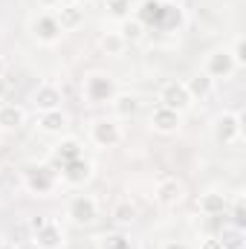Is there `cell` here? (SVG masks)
Here are the masks:
<instances>
[{
  "instance_id": "cell-5",
  "label": "cell",
  "mask_w": 246,
  "mask_h": 249,
  "mask_svg": "<svg viewBox=\"0 0 246 249\" xmlns=\"http://www.w3.org/2000/svg\"><path fill=\"white\" fill-rule=\"evenodd\" d=\"M102 214V206L93 194H75L67 200V217L72 226H93Z\"/></svg>"
},
{
  "instance_id": "cell-14",
  "label": "cell",
  "mask_w": 246,
  "mask_h": 249,
  "mask_svg": "<svg viewBox=\"0 0 246 249\" xmlns=\"http://www.w3.org/2000/svg\"><path fill=\"white\" fill-rule=\"evenodd\" d=\"M29 238L35 241V247L38 249H64L67 247V235H64V229L55 223V220H50V217H47V223H44L41 229H35Z\"/></svg>"
},
{
  "instance_id": "cell-10",
  "label": "cell",
  "mask_w": 246,
  "mask_h": 249,
  "mask_svg": "<svg viewBox=\"0 0 246 249\" xmlns=\"http://www.w3.org/2000/svg\"><path fill=\"white\" fill-rule=\"evenodd\" d=\"M151 130L154 133H159V136H174L180 127H183V113H177V110H171V107H162V105H157L154 110H151Z\"/></svg>"
},
{
  "instance_id": "cell-11",
  "label": "cell",
  "mask_w": 246,
  "mask_h": 249,
  "mask_svg": "<svg viewBox=\"0 0 246 249\" xmlns=\"http://www.w3.org/2000/svg\"><path fill=\"white\" fill-rule=\"evenodd\" d=\"M154 200L162 209H174V206H180L185 200V186L177 177H162L157 183V188H154Z\"/></svg>"
},
{
  "instance_id": "cell-34",
  "label": "cell",
  "mask_w": 246,
  "mask_h": 249,
  "mask_svg": "<svg viewBox=\"0 0 246 249\" xmlns=\"http://www.w3.org/2000/svg\"><path fill=\"white\" fill-rule=\"evenodd\" d=\"M3 96H6V81L0 78V99H3Z\"/></svg>"
},
{
  "instance_id": "cell-20",
  "label": "cell",
  "mask_w": 246,
  "mask_h": 249,
  "mask_svg": "<svg viewBox=\"0 0 246 249\" xmlns=\"http://www.w3.org/2000/svg\"><path fill=\"white\" fill-rule=\"evenodd\" d=\"M23 124H26V110L20 105H12V102L0 105V130L12 133V130H20Z\"/></svg>"
},
{
  "instance_id": "cell-4",
  "label": "cell",
  "mask_w": 246,
  "mask_h": 249,
  "mask_svg": "<svg viewBox=\"0 0 246 249\" xmlns=\"http://www.w3.org/2000/svg\"><path fill=\"white\" fill-rule=\"evenodd\" d=\"M211 136L217 145H238L244 136V116L241 110H220L211 119Z\"/></svg>"
},
{
  "instance_id": "cell-23",
  "label": "cell",
  "mask_w": 246,
  "mask_h": 249,
  "mask_svg": "<svg viewBox=\"0 0 246 249\" xmlns=\"http://www.w3.org/2000/svg\"><path fill=\"white\" fill-rule=\"evenodd\" d=\"M119 35L124 38V44L130 47V44H139L142 38H145V32H148V26L139 20V18H127V20H122L119 23V29H116Z\"/></svg>"
},
{
  "instance_id": "cell-28",
  "label": "cell",
  "mask_w": 246,
  "mask_h": 249,
  "mask_svg": "<svg viewBox=\"0 0 246 249\" xmlns=\"http://www.w3.org/2000/svg\"><path fill=\"white\" fill-rule=\"evenodd\" d=\"M232 214H235V226H244V197H238V200H235Z\"/></svg>"
},
{
  "instance_id": "cell-12",
  "label": "cell",
  "mask_w": 246,
  "mask_h": 249,
  "mask_svg": "<svg viewBox=\"0 0 246 249\" xmlns=\"http://www.w3.org/2000/svg\"><path fill=\"white\" fill-rule=\"evenodd\" d=\"M78 157H84V145H81V139H75V136H61V139L50 148V165H55V168H61V165L78 160Z\"/></svg>"
},
{
  "instance_id": "cell-35",
  "label": "cell",
  "mask_w": 246,
  "mask_h": 249,
  "mask_svg": "<svg viewBox=\"0 0 246 249\" xmlns=\"http://www.w3.org/2000/svg\"><path fill=\"white\" fill-rule=\"evenodd\" d=\"M0 249H15L12 244H0Z\"/></svg>"
},
{
  "instance_id": "cell-8",
  "label": "cell",
  "mask_w": 246,
  "mask_h": 249,
  "mask_svg": "<svg viewBox=\"0 0 246 249\" xmlns=\"http://www.w3.org/2000/svg\"><path fill=\"white\" fill-rule=\"evenodd\" d=\"M159 105H162V107H171V110H177V113H185V110L194 107V102H191L185 84L177 81V78H174V81H165V84L159 87Z\"/></svg>"
},
{
  "instance_id": "cell-33",
  "label": "cell",
  "mask_w": 246,
  "mask_h": 249,
  "mask_svg": "<svg viewBox=\"0 0 246 249\" xmlns=\"http://www.w3.org/2000/svg\"><path fill=\"white\" fill-rule=\"evenodd\" d=\"M6 70H9V64H6V58H3V55H0V78H3V75H6Z\"/></svg>"
},
{
  "instance_id": "cell-17",
  "label": "cell",
  "mask_w": 246,
  "mask_h": 249,
  "mask_svg": "<svg viewBox=\"0 0 246 249\" xmlns=\"http://www.w3.org/2000/svg\"><path fill=\"white\" fill-rule=\"evenodd\" d=\"M110 110H113V119H133L139 110H142V99L136 96V93H116L113 96V102H110Z\"/></svg>"
},
{
  "instance_id": "cell-16",
  "label": "cell",
  "mask_w": 246,
  "mask_h": 249,
  "mask_svg": "<svg viewBox=\"0 0 246 249\" xmlns=\"http://www.w3.org/2000/svg\"><path fill=\"white\" fill-rule=\"evenodd\" d=\"M226 209H229V197L223 191L209 188V191H203L197 197V212L203 217H220V214H226Z\"/></svg>"
},
{
  "instance_id": "cell-3",
  "label": "cell",
  "mask_w": 246,
  "mask_h": 249,
  "mask_svg": "<svg viewBox=\"0 0 246 249\" xmlns=\"http://www.w3.org/2000/svg\"><path fill=\"white\" fill-rule=\"evenodd\" d=\"M29 35H32V41L41 44V47H55L64 38V29L50 9H41V12H35V15L29 18Z\"/></svg>"
},
{
  "instance_id": "cell-25",
  "label": "cell",
  "mask_w": 246,
  "mask_h": 249,
  "mask_svg": "<svg viewBox=\"0 0 246 249\" xmlns=\"http://www.w3.org/2000/svg\"><path fill=\"white\" fill-rule=\"evenodd\" d=\"M96 249H133V241L124 235V232H105L99 241H96Z\"/></svg>"
},
{
  "instance_id": "cell-36",
  "label": "cell",
  "mask_w": 246,
  "mask_h": 249,
  "mask_svg": "<svg viewBox=\"0 0 246 249\" xmlns=\"http://www.w3.org/2000/svg\"><path fill=\"white\" fill-rule=\"evenodd\" d=\"M0 105H3V99H0Z\"/></svg>"
},
{
  "instance_id": "cell-18",
  "label": "cell",
  "mask_w": 246,
  "mask_h": 249,
  "mask_svg": "<svg viewBox=\"0 0 246 249\" xmlns=\"http://www.w3.org/2000/svg\"><path fill=\"white\" fill-rule=\"evenodd\" d=\"M183 84H185V90H188V96H191V102H194V105H197V102H206V99L214 93V78H209L203 70H200V72H194L191 78H185Z\"/></svg>"
},
{
  "instance_id": "cell-9",
  "label": "cell",
  "mask_w": 246,
  "mask_h": 249,
  "mask_svg": "<svg viewBox=\"0 0 246 249\" xmlns=\"http://www.w3.org/2000/svg\"><path fill=\"white\" fill-rule=\"evenodd\" d=\"M203 72L209 75V78H232L235 72H238V67L232 61V55H229V50L226 47H220V50H211L209 55H206V61H203Z\"/></svg>"
},
{
  "instance_id": "cell-26",
  "label": "cell",
  "mask_w": 246,
  "mask_h": 249,
  "mask_svg": "<svg viewBox=\"0 0 246 249\" xmlns=\"http://www.w3.org/2000/svg\"><path fill=\"white\" fill-rule=\"evenodd\" d=\"M105 9H107V18H113L116 23L133 18V0H105Z\"/></svg>"
},
{
  "instance_id": "cell-6",
  "label": "cell",
  "mask_w": 246,
  "mask_h": 249,
  "mask_svg": "<svg viewBox=\"0 0 246 249\" xmlns=\"http://www.w3.org/2000/svg\"><path fill=\"white\" fill-rule=\"evenodd\" d=\"M124 139V130L119 119H107V116H102V119H93L90 124V142L96 145V148H102V151H110V148H116V145H122Z\"/></svg>"
},
{
  "instance_id": "cell-21",
  "label": "cell",
  "mask_w": 246,
  "mask_h": 249,
  "mask_svg": "<svg viewBox=\"0 0 246 249\" xmlns=\"http://www.w3.org/2000/svg\"><path fill=\"white\" fill-rule=\"evenodd\" d=\"M99 50H102L105 55H110V58H119V55H124L127 44H124V38L116 29H107V32L99 35Z\"/></svg>"
},
{
  "instance_id": "cell-31",
  "label": "cell",
  "mask_w": 246,
  "mask_h": 249,
  "mask_svg": "<svg viewBox=\"0 0 246 249\" xmlns=\"http://www.w3.org/2000/svg\"><path fill=\"white\" fill-rule=\"evenodd\" d=\"M44 223H47V217H32V220H29V235H32L35 229H41Z\"/></svg>"
},
{
  "instance_id": "cell-32",
  "label": "cell",
  "mask_w": 246,
  "mask_h": 249,
  "mask_svg": "<svg viewBox=\"0 0 246 249\" xmlns=\"http://www.w3.org/2000/svg\"><path fill=\"white\" fill-rule=\"evenodd\" d=\"M162 249H188L183 241H168V244H162Z\"/></svg>"
},
{
  "instance_id": "cell-24",
  "label": "cell",
  "mask_w": 246,
  "mask_h": 249,
  "mask_svg": "<svg viewBox=\"0 0 246 249\" xmlns=\"http://www.w3.org/2000/svg\"><path fill=\"white\" fill-rule=\"evenodd\" d=\"M217 241H220V247L223 249H244V226H235V223H229V226H223L220 229V235H217Z\"/></svg>"
},
{
  "instance_id": "cell-7",
  "label": "cell",
  "mask_w": 246,
  "mask_h": 249,
  "mask_svg": "<svg viewBox=\"0 0 246 249\" xmlns=\"http://www.w3.org/2000/svg\"><path fill=\"white\" fill-rule=\"evenodd\" d=\"M93 174H96V165L87 157H78V160H72V162H67V165L58 168V180L67 188H84L93 180Z\"/></svg>"
},
{
  "instance_id": "cell-19",
  "label": "cell",
  "mask_w": 246,
  "mask_h": 249,
  "mask_svg": "<svg viewBox=\"0 0 246 249\" xmlns=\"http://www.w3.org/2000/svg\"><path fill=\"white\" fill-rule=\"evenodd\" d=\"M67 124H70V116L64 113L61 107H58V110H44V113H38V130H41V133L61 136L64 130H67Z\"/></svg>"
},
{
  "instance_id": "cell-27",
  "label": "cell",
  "mask_w": 246,
  "mask_h": 249,
  "mask_svg": "<svg viewBox=\"0 0 246 249\" xmlns=\"http://www.w3.org/2000/svg\"><path fill=\"white\" fill-rule=\"evenodd\" d=\"M229 55H232V61H235L238 70H244V67H246V38H244V35H235V38H232Z\"/></svg>"
},
{
  "instance_id": "cell-2",
  "label": "cell",
  "mask_w": 246,
  "mask_h": 249,
  "mask_svg": "<svg viewBox=\"0 0 246 249\" xmlns=\"http://www.w3.org/2000/svg\"><path fill=\"white\" fill-rule=\"evenodd\" d=\"M116 93H119V84L110 72L93 70L81 78V96H84L87 105H110Z\"/></svg>"
},
{
  "instance_id": "cell-13",
  "label": "cell",
  "mask_w": 246,
  "mask_h": 249,
  "mask_svg": "<svg viewBox=\"0 0 246 249\" xmlns=\"http://www.w3.org/2000/svg\"><path fill=\"white\" fill-rule=\"evenodd\" d=\"M64 102V93L58 84H53V81H41L38 87H35V93H32V107L38 110V113H44V110H58Z\"/></svg>"
},
{
  "instance_id": "cell-30",
  "label": "cell",
  "mask_w": 246,
  "mask_h": 249,
  "mask_svg": "<svg viewBox=\"0 0 246 249\" xmlns=\"http://www.w3.org/2000/svg\"><path fill=\"white\" fill-rule=\"evenodd\" d=\"M12 247H15V249H38V247H35V241H32V238H26V241H15Z\"/></svg>"
},
{
  "instance_id": "cell-15",
  "label": "cell",
  "mask_w": 246,
  "mask_h": 249,
  "mask_svg": "<svg viewBox=\"0 0 246 249\" xmlns=\"http://www.w3.org/2000/svg\"><path fill=\"white\" fill-rule=\"evenodd\" d=\"M53 15H55V20L61 23L64 32H72V29H78V26L84 23V6H81V0H61V3L53 9Z\"/></svg>"
},
{
  "instance_id": "cell-29",
  "label": "cell",
  "mask_w": 246,
  "mask_h": 249,
  "mask_svg": "<svg viewBox=\"0 0 246 249\" xmlns=\"http://www.w3.org/2000/svg\"><path fill=\"white\" fill-rule=\"evenodd\" d=\"M200 249H223V247H220L217 235H209V238H203V241H200Z\"/></svg>"
},
{
  "instance_id": "cell-1",
  "label": "cell",
  "mask_w": 246,
  "mask_h": 249,
  "mask_svg": "<svg viewBox=\"0 0 246 249\" xmlns=\"http://www.w3.org/2000/svg\"><path fill=\"white\" fill-rule=\"evenodd\" d=\"M20 183L26 188V194L32 197H53L61 180H58V168L50 162H38V165H26L20 174Z\"/></svg>"
},
{
  "instance_id": "cell-22",
  "label": "cell",
  "mask_w": 246,
  "mask_h": 249,
  "mask_svg": "<svg viewBox=\"0 0 246 249\" xmlns=\"http://www.w3.org/2000/svg\"><path fill=\"white\" fill-rule=\"evenodd\" d=\"M110 217H113V223L122 229V226H133L136 223V217H139V209L130 203V200H119L113 209H110Z\"/></svg>"
}]
</instances>
